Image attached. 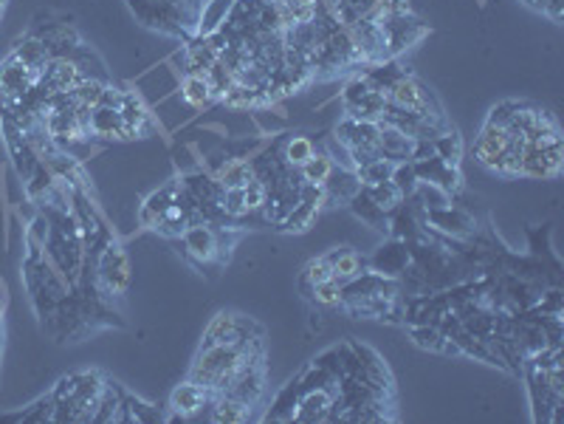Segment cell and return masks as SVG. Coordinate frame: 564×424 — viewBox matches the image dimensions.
<instances>
[{
  "mask_svg": "<svg viewBox=\"0 0 564 424\" xmlns=\"http://www.w3.org/2000/svg\"><path fill=\"white\" fill-rule=\"evenodd\" d=\"M384 94H387L390 105L404 108L409 113H418V117H443V108H440L437 97L415 74L404 71Z\"/></svg>",
  "mask_w": 564,
  "mask_h": 424,
  "instance_id": "1",
  "label": "cell"
},
{
  "mask_svg": "<svg viewBox=\"0 0 564 424\" xmlns=\"http://www.w3.org/2000/svg\"><path fill=\"white\" fill-rule=\"evenodd\" d=\"M184 238V252L190 254V261L198 266L215 264L223 258V243H220V230H215V223H192L190 230L181 235Z\"/></svg>",
  "mask_w": 564,
  "mask_h": 424,
  "instance_id": "2",
  "label": "cell"
},
{
  "mask_svg": "<svg viewBox=\"0 0 564 424\" xmlns=\"http://www.w3.org/2000/svg\"><path fill=\"white\" fill-rule=\"evenodd\" d=\"M215 396L206 390L203 385L187 379L184 385H178L169 393V410L172 419H181V421H192V419H206V410H210Z\"/></svg>",
  "mask_w": 564,
  "mask_h": 424,
  "instance_id": "3",
  "label": "cell"
},
{
  "mask_svg": "<svg viewBox=\"0 0 564 424\" xmlns=\"http://www.w3.org/2000/svg\"><path fill=\"white\" fill-rule=\"evenodd\" d=\"M336 396L339 393L328 390V388H305V390H300L288 421H300V424L331 421V410H333Z\"/></svg>",
  "mask_w": 564,
  "mask_h": 424,
  "instance_id": "4",
  "label": "cell"
},
{
  "mask_svg": "<svg viewBox=\"0 0 564 424\" xmlns=\"http://www.w3.org/2000/svg\"><path fill=\"white\" fill-rule=\"evenodd\" d=\"M412 261H415V258H412L409 243L393 238L387 246H378V252L367 261V269L375 272V274H381V277H393V280H398V277L412 266Z\"/></svg>",
  "mask_w": 564,
  "mask_h": 424,
  "instance_id": "5",
  "label": "cell"
},
{
  "mask_svg": "<svg viewBox=\"0 0 564 424\" xmlns=\"http://www.w3.org/2000/svg\"><path fill=\"white\" fill-rule=\"evenodd\" d=\"M511 145V133L508 128H494V125H483L477 133V141H474V159H477L486 170L497 173L502 153Z\"/></svg>",
  "mask_w": 564,
  "mask_h": 424,
  "instance_id": "6",
  "label": "cell"
},
{
  "mask_svg": "<svg viewBox=\"0 0 564 424\" xmlns=\"http://www.w3.org/2000/svg\"><path fill=\"white\" fill-rule=\"evenodd\" d=\"M415 173H418V181H429V184H437L446 192L457 195L463 190V173L460 167H452L446 161H440L437 156L432 159H424V161H415Z\"/></svg>",
  "mask_w": 564,
  "mask_h": 424,
  "instance_id": "7",
  "label": "cell"
},
{
  "mask_svg": "<svg viewBox=\"0 0 564 424\" xmlns=\"http://www.w3.org/2000/svg\"><path fill=\"white\" fill-rule=\"evenodd\" d=\"M210 173L223 190H243L254 179V161L246 156H229L220 159V164L212 167Z\"/></svg>",
  "mask_w": 564,
  "mask_h": 424,
  "instance_id": "8",
  "label": "cell"
},
{
  "mask_svg": "<svg viewBox=\"0 0 564 424\" xmlns=\"http://www.w3.org/2000/svg\"><path fill=\"white\" fill-rule=\"evenodd\" d=\"M251 405L234 399L229 393H220L212 399L210 410H206V421H215V424H243L251 419Z\"/></svg>",
  "mask_w": 564,
  "mask_h": 424,
  "instance_id": "9",
  "label": "cell"
},
{
  "mask_svg": "<svg viewBox=\"0 0 564 424\" xmlns=\"http://www.w3.org/2000/svg\"><path fill=\"white\" fill-rule=\"evenodd\" d=\"M328 261L333 266V280H339L342 286L367 272V258L355 249H350V246H339V249L328 252Z\"/></svg>",
  "mask_w": 564,
  "mask_h": 424,
  "instance_id": "10",
  "label": "cell"
},
{
  "mask_svg": "<svg viewBox=\"0 0 564 424\" xmlns=\"http://www.w3.org/2000/svg\"><path fill=\"white\" fill-rule=\"evenodd\" d=\"M9 57H12V60H17V63H23L26 68H32L40 77H43L46 66L51 63V51L46 48V43L32 37V35H26L23 40H17Z\"/></svg>",
  "mask_w": 564,
  "mask_h": 424,
  "instance_id": "11",
  "label": "cell"
},
{
  "mask_svg": "<svg viewBox=\"0 0 564 424\" xmlns=\"http://www.w3.org/2000/svg\"><path fill=\"white\" fill-rule=\"evenodd\" d=\"M426 226H437L440 233L449 235H468L474 230V218L468 212H463L460 207H446V210H432L426 212Z\"/></svg>",
  "mask_w": 564,
  "mask_h": 424,
  "instance_id": "12",
  "label": "cell"
},
{
  "mask_svg": "<svg viewBox=\"0 0 564 424\" xmlns=\"http://www.w3.org/2000/svg\"><path fill=\"white\" fill-rule=\"evenodd\" d=\"M347 204H350V210L355 212V218H362L367 226H373V230H378V233H387V235H390V215L384 212V210L373 202V198L364 192V187H362L359 192H355Z\"/></svg>",
  "mask_w": 564,
  "mask_h": 424,
  "instance_id": "13",
  "label": "cell"
},
{
  "mask_svg": "<svg viewBox=\"0 0 564 424\" xmlns=\"http://www.w3.org/2000/svg\"><path fill=\"white\" fill-rule=\"evenodd\" d=\"M91 136L94 139H105V141H113V139H125V122H122V113L116 108H94L91 113Z\"/></svg>",
  "mask_w": 564,
  "mask_h": 424,
  "instance_id": "14",
  "label": "cell"
},
{
  "mask_svg": "<svg viewBox=\"0 0 564 424\" xmlns=\"http://www.w3.org/2000/svg\"><path fill=\"white\" fill-rule=\"evenodd\" d=\"M178 94H181V99L195 110H203V108H210L212 102H218L212 88H210V79L195 77V74H184V79L178 82Z\"/></svg>",
  "mask_w": 564,
  "mask_h": 424,
  "instance_id": "15",
  "label": "cell"
},
{
  "mask_svg": "<svg viewBox=\"0 0 564 424\" xmlns=\"http://www.w3.org/2000/svg\"><path fill=\"white\" fill-rule=\"evenodd\" d=\"M336 170L333 159L324 153V150H316L303 167H300V176H303V184H313V187H324V181L331 179V173Z\"/></svg>",
  "mask_w": 564,
  "mask_h": 424,
  "instance_id": "16",
  "label": "cell"
},
{
  "mask_svg": "<svg viewBox=\"0 0 564 424\" xmlns=\"http://www.w3.org/2000/svg\"><path fill=\"white\" fill-rule=\"evenodd\" d=\"M409 198H415V202H418L426 212H432V210H446V207L455 204V195H452V192H446V190L437 187V184H429V181H418V187H415V192H412Z\"/></svg>",
  "mask_w": 564,
  "mask_h": 424,
  "instance_id": "17",
  "label": "cell"
},
{
  "mask_svg": "<svg viewBox=\"0 0 564 424\" xmlns=\"http://www.w3.org/2000/svg\"><path fill=\"white\" fill-rule=\"evenodd\" d=\"M432 145H435V156H437L440 161H446V164H452V167H460L466 148H463V139H460V133H457L455 128L443 130L437 139H432Z\"/></svg>",
  "mask_w": 564,
  "mask_h": 424,
  "instance_id": "18",
  "label": "cell"
},
{
  "mask_svg": "<svg viewBox=\"0 0 564 424\" xmlns=\"http://www.w3.org/2000/svg\"><path fill=\"white\" fill-rule=\"evenodd\" d=\"M316 153V141L311 136H291L285 141V148H282V161L288 167H296L300 170L311 156Z\"/></svg>",
  "mask_w": 564,
  "mask_h": 424,
  "instance_id": "19",
  "label": "cell"
},
{
  "mask_svg": "<svg viewBox=\"0 0 564 424\" xmlns=\"http://www.w3.org/2000/svg\"><path fill=\"white\" fill-rule=\"evenodd\" d=\"M364 192L373 198V202L387 212V215H393L401 204H404V195H401V190L393 184V181H378V184H370V187H364Z\"/></svg>",
  "mask_w": 564,
  "mask_h": 424,
  "instance_id": "20",
  "label": "cell"
},
{
  "mask_svg": "<svg viewBox=\"0 0 564 424\" xmlns=\"http://www.w3.org/2000/svg\"><path fill=\"white\" fill-rule=\"evenodd\" d=\"M316 215H319V210L313 204L300 202L282 218V223H277V226H280L282 233H305V230H311V223L316 221Z\"/></svg>",
  "mask_w": 564,
  "mask_h": 424,
  "instance_id": "21",
  "label": "cell"
},
{
  "mask_svg": "<svg viewBox=\"0 0 564 424\" xmlns=\"http://www.w3.org/2000/svg\"><path fill=\"white\" fill-rule=\"evenodd\" d=\"M311 303H316L319 308H339L344 305V292H342V283L339 280H324V283H316L308 292Z\"/></svg>",
  "mask_w": 564,
  "mask_h": 424,
  "instance_id": "22",
  "label": "cell"
},
{
  "mask_svg": "<svg viewBox=\"0 0 564 424\" xmlns=\"http://www.w3.org/2000/svg\"><path fill=\"white\" fill-rule=\"evenodd\" d=\"M393 170H395V161L390 159H373L362 167H355V176H359L362 187H370V184H378V181H390L393 179Z\"/></svg>",
  "mask_w": 564,
  "mask_h": 424,
  "instance_id": "23",
  "label": "cell"
},
{
  "mask_svg": "<svg viewBox=\"0 0 564 424\" xmlns=\"http://www.w3.org/2000/svg\"><path fill=\"white\" fill-rule=\"evenodd\" d=\"M324 280H333V266H331V261H328V254H322V258H313V261L305 264L303 277H300L303 292L308 295L311 286H316V283H324Z\"/></svg>",
  "mask_w": 564,
  "mask_h": 424,
  "instance_id": "24",
  "label": "cell"
},
{
  "mask_svg": "<svg viewBox=\"0 0 564 424\" xmlns=\"http://www.w3.org/2000/svg\"><path fill=\"white\" fill-rule=\"evenodd\" d=\"M54 419V396L51 390L46 396H40V399L35 405H28L20 410V421H32V424H46Z\"/></svg>",
  "mask_w": 564,
  "mask_h": 424,
  "instance_id": "25",
  "label": "cell"
},
{
  "mask_svg": "<svg viewBox=\"0 0 564 424\" xmlns=\"http://www.w3.org/2000/svg\"><path fill=\"white\" fill-rule=\"evenodd\" d=\"M404 198H409L418 187V173H415V161H395V170H393V179H390Z\"/></svg>",
  "mask_w": 564,
  "mask_h": 424,
  "instance_id": "26",
  "label": "cell"
},
{
  "mask_svg": "<svg viewBox=\"0 0 564 424\" xmlns=\"http://www.w3.org/2000/svg\"><path fill=\"white\" fill-rule=\"evenodd\" d=\"M243 202H246V212L254 215V212H262L265 202H269V187L265 181H260L257 176L243 187Z\"/></svg>",
  "mask_w": 564,
  "mask_h": 424,
  "instance_id": "27",
  "label": "cell"
},
{
  "mask_svg": "<svg viewBox=\"0 0 564 424\" xmlns=\"http://www.w3.org/2000/svg\"><path fill=\"white\" fill-rule=\"evenodd\" d=\"M220 210L229 221H241L246 218V202H243V190H226L220 198Z\"/></svg>",
  "mask_w": 564,
  "mask_h": 424,
  "instance_id": "28",
  "label": "cell"
},
{
  "mask_svg": "<svg viewBox=\"0 0 564 424\" xmlns=\"http://www.w3.org/2000/svg\"><path fill=\"white\" fill-rule=\"evenodd\" d=\"M200 130H206V133H220V136H229V128H226V125H220V122H203V125H200Z\"/></svg>",
  "mask_w": 564,
  "mask_h": 424,
  "instance_id": "29",
  "label": "cell"
}]
</instances>
